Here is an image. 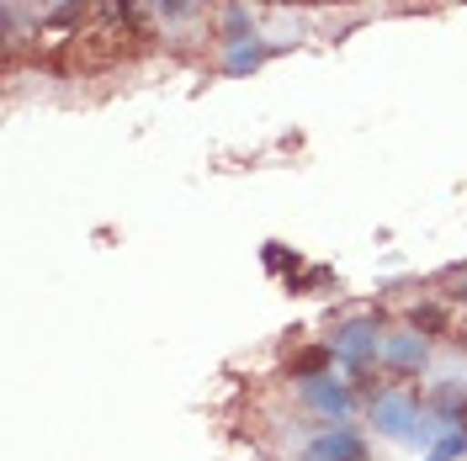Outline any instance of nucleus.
I'll list each match as a JSON object with an SVG mask.
<instances>
[{
  "label": "nucleus",
  "instance_id": "0eeeda50",
  "mask_svg": "<svg viewBox=\"0 0 467 461\" xmlns=\"http://www.w3.org/2000/svg\"><path fill=\"white\" fill-rule=\"evenodd\" d=\"M260 59H266V48H260L255 37H245V43H228V59H223V69H228V75H245V69H255Z\"/></svg>",
  "mask_w": 467,
  "mask_h": 461
},
{
  "label": "nucleus",
  "instance_id": "6e6552de",
  "mask_svg": "<svg viewBox=\"0 0 467 461\" xmlns=\"http://www.w3.org/2000/svg\"><path fill=\"white\" fill-rule=\"evenodd\" d=\"M335 361V350L330 345H319V350H303V356H292V376L298 382H309V376H324V366Z\"/></svg>",
  "mask_w": 467,
  "mask_h": 461
},
{
  "label": "nucleus",
  "instance_id": "1a4fd4ad",
  "mask_svg": "<svg viewBox=\"0 0 467 461\" xmlns=\"http://www.w3.org/2000/svg\"><path fill=\"white\" fill-rule=\"evenodd\" d=\"M457 456H467V430H446L431 446V461H457Z\"/></svg>",
  "mask_w": 467,
  "mask_h": 461
},
{
  "label": "nucleus",
  "instance_id": "39448f33",
  "mask_svg": "<svg viewBox=\"0 0 467 461\" xmlns=\"http://www.w3.org/2000/svg\"><path fill=\"white\" fill-rule=\"evenodd\" d=\"M303 398H309L319 414L345 419L350 403H356V387H350V382H335V376H309V382H303Z\"/></svg>",
  "mask_w": 467,
  "mask_h": 461
},
{
  "label": "nucleus",
  "instance_id": "20e7f679",
  "mask_svg": "<svg viewBox=\"0 0 467 461\" xmlns=\"http://www.w3.org/2000/svg\"><path fill=\"white\" fill-rule=\"evenodd\" d=\"M298 461H367V446H361V435H356V430L335 425V430L313 435Z\"/></svg>",
  "mask_w": 467,
  "mask_h": 461
},
{
  "label": "nucleus",
  "instance_id": "9b49d317",
  "mask_svg": "<svg viewBox=\"0 0 467 461\" xmlns=\"http://www.w3.org/2000/svg\"><path fill=\"white\" fill-rule=\"evenodd\" d=\"M266 266H271V271H287V276H292V271H298V255H287L281 245H266Z\"/></svg>",
  "mask_w": 467,
  "mask_h": 461
},
{
  "label": "nucleus",
  "instance_id": "9d476101",
  "mask_svg": "<svg viewBox=\"0 0 467 461\" xmlns=\"http://www.w3.org/2000/svg\"><path fill=\"white\" fill-rule=\"evenodd\" d=\"M446 297L452 303H467V266H452L446 271Z\"/></svg>",
  "mask_w": 467,
  "mask_h": 461
},
{
  "label": "nucleus",
  "instance_id": "f257e3e1",
  "mask_svg": "<svg viewBox=\"0 0 467 461\" xmlns=\"http://www.w3.org/2000/svg\"><path fill=\"white\" fill-rule=\"evenodd\" d=\"M372 419L388 440H431V446H436L441 435H446V425H441L436 414H431V419L420 414V398H414V393H377Z\"/></svg>",
  "mask_w": 467,
  "mask_h": 461
},
{
  "label": "nucleus",
  "instance_id": "f8f14e48",
  "mask_svg": "<svg viewBox=\"0 0 467 461\" xmlns=\"http://www.w3.org/2000/svg\"><path fill=\"white\" fill-rule=\"evenodd\" d=\"M298 5H324V0H298Z\"/></svg>",
  "mask_w": 467,
  "mask_h": 461
},
{
  "label": "nucleus",
  "instance_id": "423d86ee",
  "mask_svg": "<svg viewBox=\"0 0 467 461\" xmlns=\"http://www.w3.org/2000/svg\"><path fill=\"white\" fill-rule=\"evenodd\" d=\"M446 324H452V313H446L441 303L409 307V329H420V335H446Z\"/></svg>",
  "mask_w": 467,
  "mask_h": 461
},
{
  "label": "nucleus",
  "instance_id": "7ed1b4c3",
  "mask_svg": "<svg viewBox=\"0 0 467 461\" xmlns=\"http://www.w3.org/2000/svg\"><path fill=\"white\" fill-rule=\"evenodd\" d=\"M377 361L393 371V376H420L425 361H431V339L420 335V329H393V335H382Z\"/></svg>",
  "mask_w": 467,
  "mask_h": 461
},
{
  "label": "nucleus",
  "instance_id": "f03ea898",
  "mask_svg": "<svg viewBox=\"0 0 467 461\" xmlns=\"http://www.w3.org/2000/svg\"><path fill=\"white\" fill-rule=\"evenodd\" d=\"M330 350H335V361L350 371L372 366L377 350H382V329H377V318H345L340 329L330 335Z\"/></svg>",
  "mask_w": 467,
  "mask_h": 461
}]
</instances>
